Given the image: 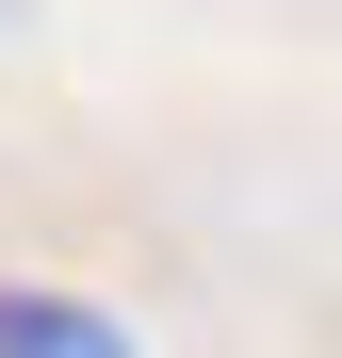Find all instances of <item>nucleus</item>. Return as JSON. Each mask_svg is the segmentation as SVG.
I'll return each instance as SVG.
<instances>
[{
	"label": "nucleus",
	"mask_w": 342,
	"mask_h": 358,
	"mask_svg": "<svg viewBox=\"0 0 342 358\" xmlns=\"http://www.w3.org/2000/svg\"><path fill=\"white\" fill-rule=\"evenodd\" d=\"M0 358H131V326L82 293H0Z\"/></svg>",
	"instance_id": "obj_1"
}]
</instances>
